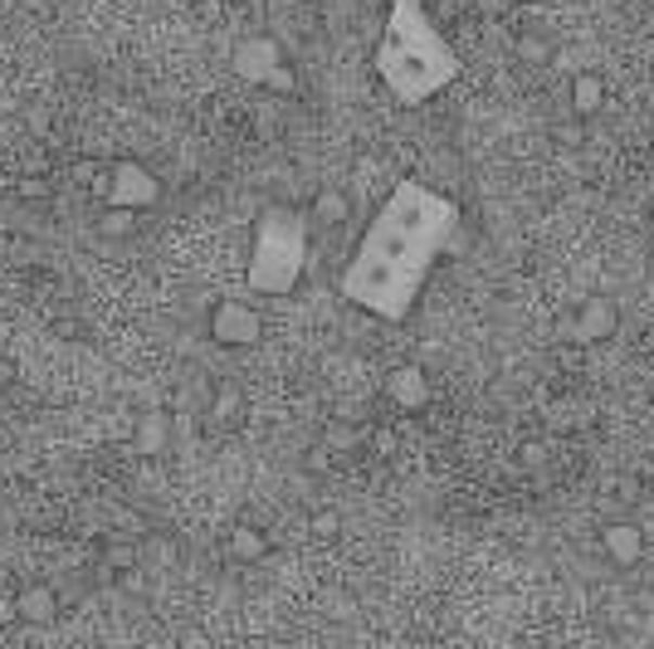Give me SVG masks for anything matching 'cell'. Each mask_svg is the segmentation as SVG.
Instances as JSON below:
<instances>
[{
  "label": "cell",
  "mask_w": 654,
  "mask_h": 649,
  "mask_svg": "<svg viewBox=\"0 0 654 649\" xmlns=\"http://www.w3.org/2000/svg\"><path fill=\"white\" fill-rule=\"evenodd\" d=\"M449 230H454V206L420 181H400L351 255L347 274H342V298L386 323L410 317L420 284L429 274V259L439 255Z\"/></svg>",
  "instance_id": "1"
},
{
  "label": "cell",
  "mask_w": 654,
  "mask_h": 649,
  "mask_svg": "<svg viewBox=\"0 0 654 649\" xmlns=\"http://www.w3.org/2000/svg\"><path fill=\"white\" fill-rule=\"evenodd\" d=\"M376 69L400 103H425L429 93L454 79V54L425 25L420 0H396L390 5V25L376 50Z\"/></svg>",
  "instance_id": "2"
},
{
  "label": "cell",
  "mask_w": 654,
  "mask_h": 649,
  "mask_svg": "<svg viewBox=\"0 0 654 649\" xmlns=\"http://www.w3.org/2000/svg\"><path fill=\"white\" fill-rule=\"evenodd\" d=\"M308 216L293 206H269L259 220H254V245H249V278L254 294L279 298L293 294L303 278V264H308Z\"/></svg>",
  "instance_id": "3"
},
{
  "label": "cell",
  "mask_w": 654,
  "mask_h": 649,
  "mask_svg": "<svg viewBox=\"0 0 654 649\" xmlns=\"http://www.w3.org/2000/svg\"><path fill=\"white\" fill-rule=\"evenodd\" d=\"M103 196H107V206L113 210H146V206H156V196H162V186H156V177L142 167V161H117L113 171H107V181H103Z\"/></svg>",
  "instance_id": "4"
},
{
  "label": "cell",
  "mask_w": 654,
  "mask_h": 649,
  "mask_svg": "<svg viewBox=\"0 0 654 649\" xmlns=\"http://www.w3.org/2000/svg\"><path fill=\"white\" fill-rule=\"evenodd\" d=\"M234 74H244L249 83H264V89H279V93H293V74L283 69L279 60V44L273 40H244L240 50H234Z\"/></svg>",
  "instance_id": "5"
},
{
  "label": "cell",
  "mask_w": 654,
  "mask_h": 649,
  "mask_svg": "<svg viewBox=\"0 0 654 649\" xmlns=\"http://www.w3.org/2000/svg\"><path fill=\"white\" fill-rule=\"evenodd\" d=\"M210 337L220 347H254L264 337V317L249 303H220L210 313Z\"/></svg>",
  "instance_id": "6"
},
{
  "label": "cell",
  "mask_w": 654,
  "mask_h": 649,
  "mask_svg": "<svg viewBox=\"0 0 654 649\" xmlns=\"http://www.w3.org/2000/svg\"><path fill=\"white\" fill-rule=\"evenodd\" d=\"M601 551H605L611 567L634 571V567H644V557H650V537H644V528H640V522H630V518L605 522V528H601Z\"/></svg>",
  "instance_id": "7"
},
{
  "label": "cell",
  "mask_w": 654,
  "mask_h": 649,
  "mask_svg": "<svg viewBox=\"0 0 654 649\" xmlns=\"http://www.w3.org/2000/svg\"><path fill=\"white\" fill-rule=\"evenodd\" d=\"M615 327H620V308L611 303V298H601V294H591V298H581V308L572 313V337L581 347H595V342H611L615 337Z\"/></svg>",
  "instance_id": "8"
},
{
  "label": "cell",
  "mask_w": 654,
  "mask_h": 649,
  "mask_svg": "<svg viewBox=\"0 0 654 649\" xmlns=\"http://www.w3.org/2000/svg\"><path fill=\"white\" fill-rule=\"evenodd\" d=\"M386 395H390V405L406 411V415L425 411L429 405V376L420 372V366H396V372L386 376Z\"/></svg>",
  "instance_id": "9"
},
{
  "label": "cell",
  "mask_w": 654,
  "mask_h": 649,
  "mask_svg": "<svg viewBox=\"0 0 654 649\" xmlns=\"http://www.w3.org/2000/svg\"><path fill=\"white\" fill-rule=\"evenodd\" d=\"M351 220V196L342 186H322L318 196H312V210H308V225L318 230H342Z\"/></svg>",
  "instance_id": "10"
},
{
  "label": "cell",
  "mask_w": 654,
  "mask_h": 649,
  "mask_svg": "<svg viewBox=\"0 0 654 649\" xmlns=\"http://www.w3.org/2000/svg\"><path fill=\"white\" fill-rule=\"evenodd\" d=\"M601 108H605V79L601 74H576L572 79V118L591 122Z\"/></svg>",
  "instance_id": "11"
},
{
  "label": "cell",
  "mask_w": 654,
  "mask_h": 649,
  "mask_svg": "<svg viewBox=\"0 0 654 649\" xmlns=\"http://www.w3.org/2000/svg\"><path fill=\"white\" fill-rule=\"evenodd\" d=\"M225 547H230L234 561H264L269 557V532H264L259 522H234L230 537H225Z\"/></svg>",
  "instance_id": "12"
},
{
  "label": "cell",
  "mask_w": 654,
  "mask_h": 649,
  "mask_svg": "<svg viewBox=\"0 0 654 649\" xmlns=\"http://www.w3.org/2000/svg\"><path fill=\"white\" fill-rule=\"evenodd\" d=\"M15 610H20L25 625H44V620H54L59 600H54V590H49V586H25L15 596Z\"/></svg>",
  "instance_id": "13"
},
{
  "label": "cell",
  "mask_w": 654,
  "mask_h": 649,
  "mask_svg": "<svg viewBox=\"0 0 654 649\" xmlns=\"http://www.w3.org/2000/svg\"><path fill=\"white\" fill-rule=\"evenodd\" d=\"M132 444H137V454H162V450H166V415H162V411L137 415Z\"/></svg>",
  "instance_id": "14"
},
{
  "label": "cell",
  "mask_w": 654,
  "mask_h": 649,
  "mask_svg": "<svg viewBox=\"0 0 654 649\" xmlns=\"http://www.w3.org/2000/svg\"><path fill=\"white\" fill-rule=\"evenodd\" d=\"M244 415V391L234 381H220L210 395V425H234Z\"/></svg>",
  "instance_id": "15"
},
{
  "label": "cell",
  "mask_w": 654,
  "mask_h": 649,
  "mask_svg": "<svg viewBox=\"0 0 654 649\" xmlns=\"http://www.w3.org/2000/svg\"><path fill=\"white\" fill-rule=\"evenodd\" d=\"M517 464H523L527 473H537L547 464V444H537V440H523L517 444Z\"/></svg>",
  "instance_id": "16"
},
{
  "label": "cell",
  "mask_w": 654,
  "mask_h": 649,
  "mask_svg": "<svg viewBox=\"0 0 654 649\" xmlns=\"http://www.w3.org/2000/svg\"><path fill=\"white\" fill-rule=\"evenodd\" d=\"M98 230H103V235H127V230H132V210H107V216L98 220Z\"/></svg>",
  "instance_id": "17"
},
{
  "label": "cell",
  "mask_w": 654,
  "mask_h": 649,
  "mask_svg": "<svg viewBox=\"0 0 654 649\" xmlns=\"http://www.w3.org/2000/svg\"><path fill=\"white\" fill-rule=\"evenodd\" d=\"M308 528H312V537H337V532H342V522H337V512H312V522H308Z\"/></svg>",
  "instance_id": "18"
},
{
  "label": "cell",
  "mask_w": 654,
  "mask_h": 649,
  "mask_svg": "<svg viewBox=\"0 0 654 649\" xmlns=\"http://www.w3.org/2000/svg\"><path fill=\"white\" fill-rule=\"evenodd\" d=\"M517 54H523V60H547V40L542 35H523V40H517Z\"/></svg>",
  "instance_id": "19"
},
{
  "label": "cell",
  "mask_w": 654,
  "mask_h": 649,
  "mask_svg": "<svg viewBox=\"0 0 654 649\" xmlns=\"http://www.w3.org/2000/svg\"><path fill=\"white\" fill-rule=\"evenodd\" d=\"M615 498H620V508H630V503L640 498V479H620L615 483Z\"/></svg>",
  "instance_id": "20"
},
{
  "label": "cell",
  "mask_w": 654,
  "mask_h": 649,
  "mask_svg": "<svg viewBox=\"0 0 654 649\" xmlns=\"http://www.w3.org/2000/svg\"><path fill=\"white\" fill-rule=\"evenodd\" d=\"M556 138H562V142H581V122H572V128H556Z\"/></svg>",
  "instance_id": "21"
},
{
  "label": "cell",
  "mask_w": 654,
  "mask_h": 649,
  "mask_svg": "<svg viewBox=\"0 0 654 649\" xmlns=\"http://www.w3.org/2000/svg\"><path fill=\"white\" fill-rule=\"evenodd\" d=\"M0 381H10V362H0Z\"/></svg>",
  "instance_id": "22"
},
{
  "label": "cell",
  "mask_w": 654,
  "mask_h": 649,
  "mask_svg": "<svg viewBox=\"0 0 654 649\" xmlns=\"http://www.w3.org/2000/svg\"><path fill=\"white\" fill-rule=\"evenodd\" d=\"M650 230H654V206H650Z\"/></svg>",
  "instance_id": "23"
},
{
  "label": "cell",
  "mask_w": 654,
  "mask_h": 649,
  "mask_svg": "<svg viewBox=\"0 0 654 649\" xmlns=\"http://www.w3.org/2000/svg\"><path fill=\"white\" fill-rule=\"evenodd\" d=\"M650 269H654V249H650Z\"/></svg>",
  "instance_id": "24"
}]
</instances>
